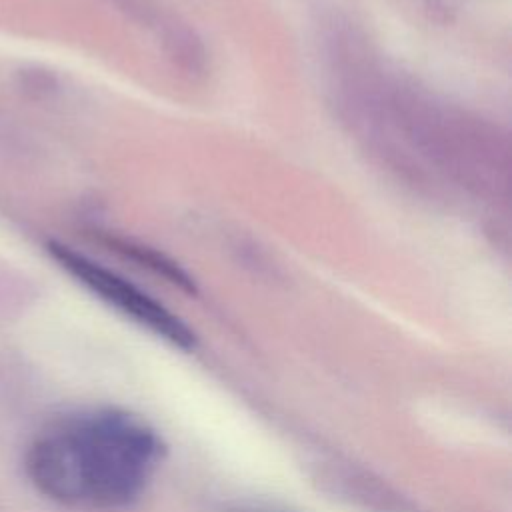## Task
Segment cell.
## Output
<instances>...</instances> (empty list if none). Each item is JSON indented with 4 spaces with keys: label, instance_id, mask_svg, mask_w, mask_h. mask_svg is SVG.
Here are the masks:
<instances>
[{
    "label": "cell",
    "instance_id": "obj_1",
    "mask_svg": "<svg viewBox=\"0 0 512 512\" xmlns=\"http://www.w3.org/2000/svg\"><path fill=\"white\" fill-rule=\"evenodd\" d=\"M162 440L142 418L118 408L72 414L26 450L24 468L48 500L76 510L132 506L162 460Z\"/></svg>",
    "mask_w": 512,
    "mask_h": 512
},
{
    "label": "cell",
    "instance_id": "obj_2",
    "mask_svg": "<svg viewBox=\"0 0 512 512\" xmlns=\"http://www.w3.org/2000/svg\"><path fill=\"white\" fill-rule=\"evenodd\" d=\"M48 252L82 286H86L100 300L114 306L142 328L182 350L194 348V332L176 314H172L166 306H162L124 276L60 242H50Z\"/></svg>",
    "mask_w": 512,
    "mask_h": 512
}]
</instances>
